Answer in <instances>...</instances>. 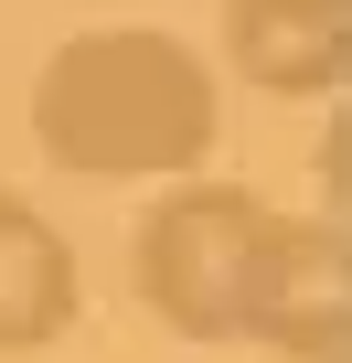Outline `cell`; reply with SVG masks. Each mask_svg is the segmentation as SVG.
<instances>
[{
  "instance_id": "cell-1",
  "label": "cell",
  "mask_w": 352,
  "mask_h": 363,
  "mask_svg": "<svg viewBox=\"0 0 352 363\" xmlns=\"http://www.w3.org/2000/svg\"><path fill=\"white\" fill-rule=\"evenodd\" d=\"M214 139H225V86L160 22L64 33L33 75V150L75 182H171L203 171Z\"/></svg>"
},
{
  "instance_id": "cell-2",
  "label": "cell",
  "mask_w": 352,
  "mask_h": 363,
  "mask_svg": "<svg viewBox=\"0 0 352 363\" xmlns=\"http://www.w3.org/2000/svg\"><path fill=\"white\" fill-rule=\"evenodd\" d=\"M288 257H299V214H278L246 182H203V171H171L128 235V278H139L149 320L182 342H246L256 310L278 299Z\"/></svg>"
},
{
  "instance_id": "cell-3",
  "label": "cell",
  "mask_w": 352,
  "mask_h": 363,
  "mask_svg": "<svg viewBox=\"0 0 352 363\" xmlns=\"http://www.w3.org/2000/svg\"><path fill=\"white\" fill-rule=\"evenodd\" d=\"M225 65L256 96L320 107V96H341L352 11H341V0H225Z\"/></svg>"
},
{
  "instance_id": "cell-4",
  "label": "cell",
  "mask_w": 352,
  "mask_h": 363,
  "mask_svg": "<svg viewBox=\"0 0 352 363\" xmlns=\"http://www.w3.org/2000/svg\"><path fill=\"white\" fill-rule=\"evenodd\" d=\"M86 310V278H75V246L43 203L0 193V352H54Z\"/></svg>"
},
{
  "instance_id": "cell-5",
  "label": "cell",
  "mask_w": 352,
  "mask_h": 363,
  "mask_svg": "<svg viewBox=\"0 0 352 363\" xmlns=\"http://www.w3.org/2000/svg\"><path fill=\"white\" fill-rule=\"evenodd\" d=\"M278 363H341L352 352V289H341V225H299V257L278 278V299L256 310V331Z\"/></svg>"
}]
</instances>
